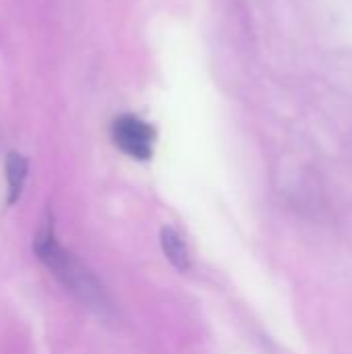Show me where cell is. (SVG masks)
<instances>
[{
	"label": "cell",
	"mask_w": 352,
	"mask_h": 354,
	"mask_svg": "<svg viewBox=\"0 0 352 354\" xmlns=\"http://www.w3.org/2000/svg\"><path fill=\"white\" fill-rule=\"evenodd\" d=\"M112 137H114V143L124 153H129L131 158L147 160L151 156V149H154V137H156V133L141 118L131 116V114H124V116H120V118L114 120V124H112Z\"/></svg>",
	"instance_id": "cell-2"
},
{
	"label": "cell",
	"mask_w": 352,
	"mask_h": 354,
	"mask_svg": "<svg viewBox=\"0 0 352 354\" xmlns=\"http://www.w3.org/2000/svg\"><path fill=\"white\" fill-rule=\"evenodd\" d=\"M35 251L39 259L71 288L75 295H79L87 303L100 301V288L95 286L93 278L56 243L50 222H44L37 236H35Z\"/></svg>",
	"instance_id": "cell-1"
},
{
	"label": "cell",
	"mask_w": 352,
	"mask_h": 354,
	"mask_svg": "<svg viewBox=\"0 0 352 354\" xmlns=\"http://www.w3.org/2000/svg\"><path fill=\"white\" fill-rule=\"evenodd\" d=\"M162 247H164V253L166 257L172 261V266H176L178 270H189L191 266V259H189V251H187V245L183 243L180 234L174 230V228H164L162 230Z\"/></svg>",
	"instance_id": "cell-3"
},
{
	"label": "cell",
	"mask_w": 352,
	"mask_h": 354,
	"mask_svg": "<svg viewBox=\"0 0 352 354\" xmlns=\"http://www.w3.org/2000/svg\"><path fill=\"white\" fill-rule=\"evenodd\" d=\"M27 176V160L21 153H8L6 158V178H8V201H17Z\"/></svg>",
	"instance_id": "cell-4"
}]
</instances>
